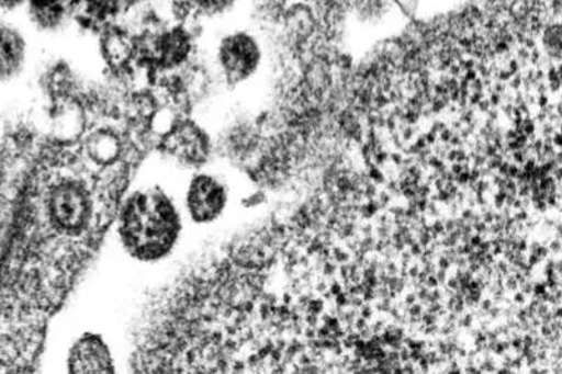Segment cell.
<instances>
[{"label": "cell", "instance_id": "obj_16", "mask_svg": "<svg viewBox=\"0 0 562 374\" xmlns=\"http://www.w3.org/2000/svg\"><path fill=\"white\" fill-rule=\"evenodd\" d=\"M452 171L454 174L463 173V166L459 163L454 165Z\"/></svg>", "mask_w": 562, "mask_h": 374}, {"label": "cell", "instance_id": "obj_2", "mask_svg": "<svg viewBox=\"0 0 562 374\" xmlns=\"http://www.w3.org/2000/svg\"><path fill=\"white\" fill-rule=\"evenodd\" d=\"M261 59L260 44L246 30H229L217 38L216 65L229 86H239L251 79L260 68Z\"/></svg>", "mask_w": 562, "mask_h": 374}, {"label": "cell", "instance_id": "obj_28", "mask_svg": "<svg viewBox=\"0 0 562 374\" xmlns=\"http://www.w3.org/2000/svg\"><path fill=\"white\" fill-rule=\"evenodd\" d=\"M419 252H422V250H419V246H414L413 247V254H419Z\"/></svg>", "mask_w": 562, "mask_h": 374}, {"label": "cell", "instance_id": "obj_12", "mask_svg": "<svg viewBox=\"0 0 562 374\" xmlns=\"http://www.w3.org/2000/svg\"><path fill=\"white\" fill-rule=\"evenodd\" d=\"M327 328H328V330L337 331L339 328V322H338L337 318H328Z\"/></svg>", "mask_w": 562, "mask_h": 374}, {"label": "cell", "instance_id": "obj_36", "mask_svg": "<svg viewBox=\"0 0 562 374\" xmlns=\"http://www.w3.org/2000/svg\"><path fill=\"white\" fill-rule=\"evenodd\" d=\"M520 250H521V251L526 250V242H521V245H520Z\"/></svg>", "mask_w": 562, "mask_h": 374}, {"label": "cell", "instance_id": "obj_10", "mask_svg": "<svg viewBox=\"0 0 562 374\" xmlns=\"http://www.w3.org/2000/svg\"><path fill=\"white\" fill-rule=\"evenodd\" d=\"M323 302L322 301H313L311 303V310L313 313H316V315H318V313L323 311Z\"/></svg>", "mask_w": 562, "mask_h": 374}, {"label": "cell", "instance_id": "obj_23", "mask_svg": "<svg viewBox=\"0 0 562 374\" xmlns=\"http://www.w3.org/2000/svg\"><path fill=\"white\" fill-rule=\"evenodd\" d=\"M371 317V308H367V310L363 311V318Z\"/></svg>", "mask_w": 562, "mask_h": 374}, {"label": "cell", "instance_id": "obj_11", "mask_svg": "<svg viewBox=\"0 0 562 374\" xmlns=\"http://www.w3.org/2000/svg\"><path fill=\"white\" fill-rule=\"evenodd\" d=\"M371 177L373 180H376L378 183H382V181H383V175L381 173V170L376 169V167H372Z\"/></svg>", "mask_w": 562, "mask_h": 374}, {"label": "cell", "instance_id": "obj_31", "mask_svg": "<svg viewBox=\"0 0 562 374\" xmlns=\"http://www.w3.org/2000/svg\"><path fill=\"white\" fill-rule=\"evenodd\" d=\"M514 347L515 348H520L521 347V341L520 340H515L514 341Z\"/></svg>", "mask_w": 562, "mask_h": 374}, {"label": "cell", "instance_id": "obj_8", "mask_svg": "<svg viewBox=\"0 0 562 374\" xmlns=\"http://www.w3.org/2000/svg\"><path fill=\"white\" fill-rule=\"evenodd\" d=\"M240 0H189L196 14L210 20H220L232 13Z\"/></svg>", "mask_w": 562, "mask_h": 374}, {"label": "cell", "instance_id": "obj_25", "mask_svg": "<svg viewBox=\"0 0 562 374\" xmlns=\"http://www.w3.org/2000/svg\"><path fill=\"white\" fill-rule=\"evenodd\" d=\"M419 206V209L422 211H425V208H427V201H422V204L418 205Z\"/></svg>", "mask_w": 562, "mask_h": 374}, {"label": "cell", "instance_id": "obj_29", "mask_svg": "<svg viewBox=\"0 0 562 374\" xmlns=\"http://www.w3.org/2000/svg\"><path fill=\"white\" fill-rule=\"evenodd\" d=\"M449 286L450 287H458V281H456V280L450 281L449 282Z\"/></svg>", "mask_w": 562, "mask_h": 374}, {"label": "cell", "instance_id": "obj_7", "mask_svg": "<svg viewBox=\"0 0 562 374\" xmlns=\"http://www.w3.org/2000/svg\"><path fill=\"white\" fill-rule=\"evenodd\" d=\"M173 149L179 159L187 161V163H201L206 158L207 140L200 133V129L192 128L181 133Z\"/></svg>", "mask_w": 562, "mask_h": 374}, {"label": "cell", "instance_id": "obj_24", "mask_svg": "<svg viewBox=\"0 0 562 374\" xmlns=\"http://www.w3.org/2000/svg\"><path fill=\"white\" fill-rule=\"evenodd\" d=\"M333 272H334V267L326 265V274L330 275V274H333Z\"/></svg>", "mask_w": 562, "mask_h": 374}, {"label": "cell", "instance_id": "obj_33", "mask_svg": "<svg viewBox=\"0 0 562 374\" xmlns=\"http://www.w3.org/2000/svg\"><path fill=\"white\" fill-rule=\"evenodd\" d=\"M435 229H437L438 231L442 230V224H439L438 222L437 226H435Z\"/></svg>", "mask_w": 562, "mask_h": 374}, {"label": "cell", "instance_id": "obj_30", "mask_svg": "<svg viewBox=\"0 0 562 374\" xmlns=\"http://www.w3.org/2000/svg\"><path fill=\"white\" fill-rule=\"evenodd\" d=\"M490 307H491V302L490 301L484 302L483 308H485V310H488Z\"/></svg>", "mask_w": 562, "mask_h": 374}, {"label": "cell", "instance_id": "obj_22", "mask_svg": "<svg viewBox=\"0 0 562 374\" xmlns=\"http://www.w3.org/2000/svg\"><path fill=\"white\" fill-rule=\"evenodd\" d=\"M470 322H472V316H468V317H465V320H464V327H469V326H470Z\"/></svg>", "mask_w": 562, "mask_h": 374}, {"label": "cell", "instance_id": "obj_14", "mask_svg": "<svg viewBox=\"0 0 562 374\" xmlns=\"http://www.w3.org/2000/svg\"><path fill=\"white\" fill-rule=\"evenodd\" d=\"M535 293L538 296L544 295L546 293V286L544 285H536Z\"/></svg>", "mask_w": 562, "mask_h": 374}, {"label": "cell", "instance_id": "obj_4", "mask_svg": "<svg viewBox=\"0 0 562 374\" xmlns=\"http://www.w3.org/2000/svg\"><path fill=\"white\" fill-rule=\"evenodd\" d=\"M86 0H24L20 13L30 32L59 34L79 16Z\"/></svg>", "mask_w": 562, "mask_h": 374}, {"label": "cell", "instance_id": "obj_18", "mask_svg": "<svg viewBox=\"0 0 562 374\" xmlns=\"http://www.w3.org/2000/svg\"><path fill=\"white\" fill-rule=\"evenodd\" d=\"M472 245H473V246H479V245H481V237H480V236H475V237H473V239H472Z\"/></svg>", "mask_w": 562, "mask_h": 374}, {"label": "cell", "instance_id": "obj_13", "mask_svg": "<svg viewBox=\"0 0 562 374\" xmlns=\"http://www.w3.org/2000/svg\"><path fill=\"white\" fill-rule=\"evenodd\" d=\"M337 305L338 306H344V305H347V297L346 295H344V293H339V295H337Z\"/></svg>", "mask_w": 562, "mask_h": 374}, {"label": "cell", "instance_id": "obj_26", "mask_svg": "<svg viewBox=\"0 0 562 374\" xmlns=\"http://www.w3.org/2000/svg\"><path fill=\"white\" fill-rule=\"evenodd\" d=\"M516 302H524V295L521 293H518V295L515 296Z\"/></svg>", "mask_w": 562, "mask_h": 374}, {"label": "cell", "instance_id": "obj_5", "mask_svg": "<svg viewBox=\"0 0 562 374\" xmlns=\"http://www.w3.org/2000/svg\"><path fill=\"white\" fill-rule=\"evenodd\" d=\"M227 195L225 186L210 175H199L192 180L187 205L192 219L199 224H210L224 212Z\"/></svg>", "mask_w": 562, "mask_h": 374}, {"label": "cell", "instance_id": "obj_15", "mask_svg": "<svg viewBox=\"0 0 562 374\" xmlns=\"http://www.w3.org/2000/svg\"><path fill=\"white\" fill-rule=\"evenodd\" d=\"M333 295H339V293L342 292L341 290V286L338 285V283H334V285L331 286V291Z\"/></svg>", "mask_w": 562, "mask_h": 374}, {"label": "cell", "instance_id": "obj_37", "mask_svg": "<svg viewBox=\"0 0 562 374\" xmlns=\"http://www.w3.org/2000/svg\"><path fill=\"white\" fill-rule=\"evenodd\" d=\"M464 217H470V211L464 212Z\"/></svg>", "mask_w": 562, "mask_h": 374}, {"label": "cell", "instance_id": "obj_9", "mask_svg": "<svg viewBox=\"0 0 562 374\" xmlns=\"http://www.w3.org/2000/svg\"><path fill=\"white\" fill-rule=\"evenodd\" d=\"M24 0H0V13L18 16L23 8Z\"/></svg>", "mask_w": 562, "mask_h": 374}, {"label": "cell", "instance_id": "obj_17", "mask_svg": "<svg viewBox=\"0 0 562 374\" xmlns=\"http://www.w3.org/2000/svg\"><path fill=\"white\" fill-rule=\"evenodd\" d=\"M428 286H430V287L438 286V281H437V280H435V277H429V280H428Z\"/></svg>", "mask_w": 562, "mask_h": 374}, {"label": "cell", "instance_id": "obj_20", "mask_svg": "<svg viewBox=\"0 0 562 374\" xmlns=\"http://www.w3.org/2000/svg\"><path fill=\"white\" fill-rule=\"evenodd\" d=\"M538 261H539V257L538 256H533V257H531L530 264L531 265L538 264Z\"/></svg>", "mask_w": 562, "mask_h": 374}, {"label": "cell", "instance_id": "obj_3", "mask_svg": "<svg viewBox=\"0 0 562 374\" xmlns=\"http://www.w3.org/2000/svg\"><path fill=\"white\" fill-rule=\"evenodd\" d=\"M30 30L13 14L0 13V84L23 75L30 58Z\"/></svg>", "mask_w": 562, "mask_h": 374}, {"label": "cell", "instance_id": "obj_19", "mask_svg": "<svg viewBox=\"0 0 562 374\" xmlns=\"http://www.w3.org/2000/svg\"><path fill=\"white\" fill-rule=\"evenodd\" d=\"M404 195L408 196V199H412V196L415 195V192L413 190L407 189L404 191Z\"/></svg>", "mask_w": 562, "mask_h": 374}, {"label": "cell", "instance_id": "obj_27", "mask_svg": "<svg viewBox=\"0 0 562 374\" xmlns=\"http://www.w3.org/2000/svg\"><path fill=\"white\" fill-rule=\"evenodd\" d=\"M448 265H449V264H448V261H447V260H442V261H440V267H442V268H443V270H447Z\"/></svg>", "mask_w": 562, "mask_h": 374}, {"label": "cell", "instance_id": "obj_35", "mask_svg": "<svg viewBox=\"0 0 562 374\" xmlns=\"http://www.w3.org/2000/svg\"><path fill=\"white\" fill-rule=\"evenodd\" d=\"M498 373H501V374L510 373V371H509V369H503V371H499Z\"/></svg>", "mask_w": 562, "mask_h": 374}, {"label": "cell", "instance_id": "obj_1", "mask_svg": "<svg viewBox=\"0 0 562 374\" xmlns=\"http://www.w3.org/2000/svg\"><path fill=\"white\" fill-rule=\"evenodd\" d=\"M180 230L176 206L159 189L135 192L121 212V240L138 260L154 261L167 256L179 239Z\"/></svg>", "mask_w": 562, "mask_h": 374}, {"label": "cell", "instance_id": "obj_21", "mask_svg": "<svg viewBox=\"0 0 562 374\" xmlns=\"http://www.w3.org/2000/svg\"><path fill=\"white\" fill-rule=\"evenodd\" d=\"M419 311H422V307H419V306H418V307H417V306H415V307L413 308V310H412V313H413V315H414V316H417Z\"/></svg>", "mask_w": 562, "mask_h": 374}, {"label": "cell", "instance_id": "obj_6", "mask_svg": "<svg viewBox=\"0 0 562 374\" xmlns=\"http://www.w3.org/2000/svg\"><path fill=\"white\" fill-rule=\"evenodd\" d=\"M69 372L72 373H113V358L108 345L99 336L88 333L75 343L69 353Z\"/></svg>", "mask_w": 562, "mask_h": 374}, {"label": "cell", "instance_id": "obj_34", "mask_svg": "<svg viewBox=\"0 0 562 374\" xmlns=\"http://www.w3.org/2000/svg\"><path fill=\"white\" fill-rule=\"evenodd\" d=\"M413 302H414V296H409L408 297V305H413Z\"/></svg>", "mask_w": 562, "mask_h": 374}, {"label": "cell", "instance_id": "obj_32", "mask_svg": "<svg viewBox=\"0 0 562 374\" xmlns=\"http://www.w3.org/2000/svg\"><path fill=\"white\" fill-rule=\"evenodd\" d=\"M363 327H364V320H359L358 328H363Z\"/></svg>", "mask_w": 562, "mask_h": 374}]
</instances>
